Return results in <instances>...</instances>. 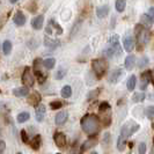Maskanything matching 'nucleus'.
Wrapping results in <instances>:
<instances>
[{
	"instance_id": "nucleus-1",
	"label": "nucleus",
	"mask_w": 154,
	"mask_h": 154,
	"mask_svg": "<svg viewBox=\"0 0 154 154\" xmlns=\"http://www.w3.org/2000/svg\"><path fill=\"white\" fill-rule=\"evenodd\" d=\"M81 128L84 132H86L87 134L89 136H94L97 130H99V126H100V122H99V118L97 116L95 115H86L82 117L81 119Z\"/></svg>"
},
{
	"instance_id": "nucleus-2",
	"label": "nucleus",
	"mask_w": 154,
	"mask_h": 154,
	"mask_svg": "<svg viewBox=\"0 0 154 154\" xmlns=\"http://www.w3.org/2000/svg\"><path fill=\"white\" fill-rule=\"evenodd\" d=\"M138 129H139L138 124H133L132 126H129L128 124L124 125L123 129H122V131H121V134H119L118 141H117V148H118L119 151H124L126 139L130 137V134H132L133 132H136Z\"/></svg>"
},
{
	"instance_id": "nucleus-3",
	"label": "nucleus",
	"mask_w": 154,
	"mask_h": 154,
	"mask_svg": "<svg viewBox=\"0 0 154 154\" xmlns=\"http://www.w3.org/2000/svg\"><path fill=\"white\" fill-rule=\"evenodd\" d=\"M92 67L96 74V77L101 78L104 73H106V69H107V62L103 60V59H94L92 63Z\"/></svg>"
},
{
	"instance_id": "nucleus-4",
	"label": "nucleus",
	"mask_w": 154,
	"mask_h": 154,
	"mask_svg": "<svg viewBox=\"0 0 154 154\" xmlns=\"http://www.w3.org/2000/svg\"><path fill=\"white\" fill-rule=\"evenodd\" d=\"M22 82L26 87H32L35 84V78L34 73L30 67H26L22 73Z\"/></svg>"
},
{
	"instance_id": "nucleus-5",
	"label": "nucleus",
	"mask_w": 154,
	"mask_h": 154,
	"mask_svg": "<svg viewBox=\"0 0 154 154\" xmlns=\"http://www.w3.org/2000/svg\"><path fill=\"white\" fill-rule=\"evenodd\" d=\"M41 65H42V60L41 59H35V62H34V71H35V74L37 75L38 81L42 84L46 79V74L43 73V71L41 69Z\"/></svg>"
},
{
	"instance_id": "nucleus-6",
	"label": "nucleus",
	"mask_w": 154,
	"mask_h": 154,
	"mask_svg": "<svg viewBox=\"0 0 154 154\" xmlns=\"http://www.w3.org/2000/svg\"><path fill=\"white\" fill-rule=\"evenodd\" d=\"M137 38L140 44H146L149 38V32L146 29L140 28V26L137 27Z\"/></svg>"
},
{
	"instance_id": "nucleus-7",
	"label": "nucleus",
	"mask_w": 154,
	"mask_h": 154,
	"mask_svg": "<svg viewBox=\"0 0 154 154\" xmlns=\"http://www.w3.org/2000/svg\"><path fill=\"white\" fill-rule=\"evenodd\" d=\"M54 140L59 148H64L66 145V136L63 132H56L54 136Z\"/></svg>"
},
{
	"instance_id": "nucleus-8",
	"label": "nucleus",
	"mask_w": 154,
	"mask_h": 154,
	"mask_svg": "<svg viewBox=\"0 0 154 154\" xmlns=\"http://www.w3.org/2000/svg\"><path fill=\"white\" fill-rule=\"evenodd\" d=\"M45 112H46L45 106H43V104L36 106V110H35L36 121H37V122H42V121L44 119V117H45Z\"/></svg>"
},
{
	"instance_id": "nucleus-9",
	"label": "nucleus",
	"mask_w": 154,
	"mask_h": 154,
	"mask_svg": "<svg viewBox=\"0 0 154 154\" xmlns=\"http://www.w3.org/2000/svg\"><path fill=\"white\" fill-rule=\"evenodd\" d=\"M43 23H44V16L37 15L36 17H34V19H32V21H31V26H32V28H34V29L39 30V29H42Z\"/></svg>"
},
{
	"instance_id": "nucleus-10",
	"label": "nucleus",
	"mask_w": 154,
	"mask_h": 154,
	"mask_svg": "<svg viewBox=\"0 0 154 154\" xmlns=\"http://www.w3.org/2000/svg\"><path fill=\"white\" fill-rule=\"evenodd\" d=\"M123 45H124V50H125L126 52H132L133 49H134V42H133V38L130 37V36L125 37V38H124V42H123Z\"/></svg>"
},
{
	"instance_id": "nucleus-11",
	"label": "nucleus",
	"mask_w": 154,
	"mask_h": 154,
	"mask_svg": "<svg viewBox=\"0 0 154 154\" xmlns=\"http://www.w3.org/2000/svg\"><path fill=\"white\" fill-rule=\"evenodd\" d=\"M67 121V112L66 111H59L54 117V123L57 125H63Z\"/></svg>"
},
{
	"instance_id": "nucleus-12",
	"label": "nucleus",
	"mask_w": 154,
	"mask_h": 154,
	"mask_svg": "<svg viewBox=\"0 0 154 154\" xmlns=\"http://www.w3.org/2000/svg\"><path fill=\"white\" fill-rule=\"evenodd\" d=\"M151 80V72H144L141 74V82H140V89L145 91L147 88V85Z\"/></svg>"
},
{
	"instance_id": "nucleus-13",
	"label": "nucleus",
	"mask_w": 154,
	"mask_h": 154,
	"mask_svg": "<svg viewBox=\"0 0 154 154\" xmlns=\"http://www.w3.org/2000/svg\"><path fill=\"white\" fill-rule=\"evenodd\" d=\"M28 102H29V104L34 106V107L38 106V103L41 102V95L36 92L32 93V94H30V95L28 96Z\"/></svg>"
},
{
	"instance_id": "nucleus-14",
	"label": "nucleus",
	"mask_w": 154,
	"mask_h": 154,
	"mask_svg": "<svg viewBox=\"0 0 154 154\" xmlns=\"http://www.w3.org/2000/svg\"><path fill=\"white\" fill-rule=\"evenodd\" d=\"M13 21H14V23H15L16 26H23L24 23H26V16H24V14H23L22 12H17L15 15H14V17H13Z\"/></svg>"
},
{
	"instance_id": "nucleus-15",
	"label": "nucleus",
	"mask_w": 154,
	"mask_h": 154,
	"mask_svg": "<svg viewBox=\"0 0 154 154\" xmlns=\"http://www.w3.org/2000/svg\"><path fill=\"white\" fill-rule=\"evenodd\" d=\"M153 20L154 19H152L148 14H143V15L140 16V22H141L143 26H145L146 28L152 27V24H153V22H154Z\"/></svg>"
},
{
	"instance_id": "nucleus-16",
	"label": "nucleus",
	"mask_w": 154,
	"mask_h": 154,
	"mask_svg": "<svg viewBox=\"0 0 154 154\" xmlns=\"http://www.w3.org/2000/svg\"><path fill=\"white\" fill-rule=\"evenodd\" d=\"M134 64H136V57L134 56H128L126 58H125V63H124V65H125V69H128V71H131L133 69V66H134Z\"/></svg>"
},
{
	"instance_id": "nucleus-17",
	"label": "nucleus",
	"mask_w": 154,
	"mask_h": 154,
	"mask_svg": "<svg viewBox=\"0 0 154 154\" xmlns=\"http://www.w3.org/2000/svg\"><path fill=\"white\" fill-rule=\"evenodd\" d=\"M13 94H14L15 96H20V97H22V96H28L29 89H28V87H19V88H15V89L13 91Z\"/></svg>"
},
{
	"instance_id": "nucleus-18",
	"label": "nucleus",
	"mask_w": 154,
	"mask_h": 154,
	"mask_svg": "<svg viewBox=\"0 0 154 154\" xmlns=\"http://www.w3.org/2000/svg\"><path fill=\"white\" fill-rule=\"evenodd\" d=\"M96 141H97V138H96V137H91V138H88L85 143H84L82 151H86V149H88V148L93 147L95 144H96Z\"/></svg>"
},
{
	"instance_id": "nucleus-19",
	"label": "nucleus",
	"mask_w": 154,
	"mask_h": 154,
	"mask_svg": "<svg viewBox=\"0 0 154 154\" xmlns=\"http://www.w3.org/2000/svg\"><path fill=\"white\" fill-rule=\"evenodd\" d=\"M58 41H56V39H51L49 38V37H45L44 38V45L46 48H50V49H54V48H57L58 46Z\"/></svg>"
},
{
	"instance_id": "nucleus-20",
	"label": "nucleus",
	"mask_w": 154,
	"mask_h": 154,
	"mask_svg": "<svg viewBox=\"0 0 154 154\" xmlns=\"http://www.w3.org/2000/svg\"><path fill=\"white\" fill-rule=\"evenodd\" d=\"M109 12V7L107 5H104V6H101L96 9V15L99 16V17H104V16L108 14Z\"/></svg>"
},
{
	"instance_id": "nucleus-21",
	"label": "nucleus",
	"mask_w": 154,
	"mask_h": 154,
	"mask_svg": "<svg viewBox=\"0 0 154 154\" xmlns=\"http://www.w3.org/2000/svg\"><path fill=\"white\" fill-rule=\"evenodd\" d=\"M115 7L117 12H124V9L126 7V1L125 0H116V4H115Z\"/></svg>"
},
{
	"instance_id": "nucleus-22",
	"label": "nucleus",
	"mask_w": 154,
	"mask_h": 154,
	"mask_svg": "<svg viewBox=\"0 0 154 154\" xmlns=\"http://www.w3.org/2000/svg\"><path fill=\"white\" fill-rule=\"evenodd\" d=\"M136 85H137V78H136V75H131L128 80V89L132 92L134 89Z\"/></svg>"
},
{
	"instance_id": "nucleus-23",
	"label": "nucleus",
	"mask_w": 154,
	"mask_h": 154,
	"mask_svg": "<svg viewBox=\"0 0 154 154\" xmlns=\"http://www.w3.org/2000/svg\"><path fill=\"white\" fill-rule=\"evenodd\" d=\"M54 64H56V60H54V58H48V59H45V60H43V62H42V65L48 69H54Z\"/></svg>"
},
{
	"instance_id": "nucleus-24",
	"label": "nucleus",
	"mask_w": 154,
	"mask_h": 154,
	"mask_svg": "<svg viewBox=\"0 0 154 154\" xmlns=\"http://www.w3.org/2000/svg\"><path fill=\"white\" fill-rule=\"evenodd\" d=\"M30 118V115H29V112H26V111H23L21 114H19L17 115V123H24V122H27L28 119Z\"/></svg>"
},
{
	"instance_id": "nucleus-25",
	"label": "nucleus",
	"mask_w": 154,
	"mask_h": 154,
	"mask_svg": "<svg viewBox=\"0 0 154 154\" xmlns=\"http://www.w3.org/2000/svg\"><path fill=\"white\" fill-rule=\"evenodd\" d=\"M60 94H62V96L64 99H69V96L72 95V88H71L69 86H64Z\"/></svg>"
},
{
	"instance_id": "nucleus-26",
	"label": "nucleus",
	"mask_w": 154,
	"mask_h": 154,
	"mask_svg": "<svg viewBox=\"0 0 154 154\" xmlns=\"http://www.w3.org/2000/svg\"><path fill=\"white\" fill-rule=\"evenodd\" d=\"M145 100V94L144 93H134L132 96V102H141Z\"/></svg>"
},
{
	"instance_id": "nucleus-27",
	"label": "nucleus",
	"mask_w": 154,
	"mask_h": 154,
	"mask_svg": "<svg viewBox=\"0 0 154 154\" xmlns=\"http://www.w3.org/2000/svg\"><path fill=\"white\" fill-rule=\"evenodd\" d=\"M12 50V42L11 41H5L2 43V51L5 54H8Z\"/></svg>"
},
{
	"instance_id": "nucleus-28",
	"label": "nucleus",
	"mask_w": 154,
	"mask_h": 154,
	"mask_svg": "<svg viewBox=\"0 0 154 154\" xmlns=\"http://www.w3.org/2000/svg\"><path fill=\"white\" fill-rule=\"evenodd\" d=\"M121 77H122V71H121V69H117V71H115V72L111 74V77H110V82H117Z\"/></svg>"
},
{
	"instance_id": "nucleus-29",
	"label": "nucleus",
	"mask_w": 154,
	"mask_h": 154,
	"mask_svg": "<svg viewBox=\"0 0 154 154\" xmlns=\"http://www.w3.org/2000/svg\"><path fill=\"white\" fill-rule=\"evenodd\" d=\"M39 146H41V137L37 134L35 138L31 140V147H32L34 149H38Z\"/></svg>"
},
{
	"instance_id": "nucleus-30",
	"label": "nucleus",
	"mask_w": 154,
	"mask_h": 154,
	"mask_svg": "<svg viewBox=\"0 0 154 154\" xmlns=\"http://www.w3.org/2000/svg\"><path fill=\"white\" fill-rule=\"evenodd\" d=\"M145 114H146V116L149 118V119H153L154 118V107L153 106L147 107L146 110H145Z\"/></svg>"
},
{
	"instance_id": "nucleus-31",
	"label": "nucleus",
	"mask_w": 154,
	"mask_h": 154,
	"mask_svg": "<svg viewBox=\"0 0 154 154\" xmlns=\"http://www.w3.org/2000/svg\"><path fill=\"white\" fill-rule=\"evenodd\" d=\"M110 106H109L107 102H102L100 104V111L101 112H104V111H109Z\"/></svg>"
},
{
	"instance_id": "nucleus-32",
	"label": "nucleus",
	"mask_w": 154,
	"mask_h": 154,
	"mask_svg": "<svg viewBox=\"0 0 154 154\" xmlns=\"http://www.w3.org/2000/svg\"><path fill=\"white\" fill-rule=\"evenodd\" d=\"M62 102H59V101H52L51 103H50V107L52 109H59L62 108Z\"/></svg>"
},
{
	"instance_id": "nucleus-33",
	"label": "nucleus",
	"mask_w": 154,
	"mask_h": 154,
	"mask_svg": "<svg viewBox=\"0 0 154 154\" xmlns=\"http://www.w3.org/2000/svg\"><path fill=\"white\" fill-rule=\"evenodd\" d=\"M65 73H66V71H65V69H58V72H57V75H56V78L60 80V79H63V78H64Z\"/></svg>"
},
{
	"instance_id": "nucleus-34",
	"label": "nucleus",
	"mask_w": 154,
	"mask_h": 154,
	"mask_svg": "<svg viewBox=\"0 0 154 154\" xmlns=\"http://www.w3.org/2000/svg\"><path fill=\"white\" fill-rule=\"evenodd\" d=\"M21 138H22V141L24 143V144H28V143H29V138H28L27 132L24 131V130L21 131Z\"/></svg>"
},
{
	"instance_id": "nucleus-35",
	"label": "nucleus",
	"mask_w": 154,
	"mask_h": 154,
	"mask_svg": "<svg viewBox=\"0 0 154 154\" xmlns=\"http://www.w3.org/2000/svg\"><path fill=\"white\" fill-rule=\"evenodd\" d=\"M146 153V144L145 143H141L139 145V154H145Z\"/></svg>"
},
{
	"instance_id": "nucleus-36",
	"label": "nucleus",
	"mask_w": 154,
	"mask_h": 154,
	"mask_svg": "<svg viewBox=\"0 0 154 154\" xmlns=\"http://www.w3.org/2000/svg\"><path fill=\"white\" fill-rule=\"evenodd\" d=\"M5 148H6L5 141H4V140H0V153H2V152L5 151Z\"/></svg>"
},
{
	"instance_id": "nucleus-37",
	"label": "nucleus",
	"mask_w": 154,
	"mask_h": 154,
	"mask_svg": "<svg viewBox=\"0 0 154 154\" xmlns=\"http://www.w3.org/2000/svg\"><path fill=\"white\" fill-rule=\"evenodd\" d=\"M148 15L151 16L152 19H154V7L149 8V11H148Z\"/></svg>"
},
{
	"instance_id": "nucleus-38",
	"label": "nucleus",
	"mask_w": 154,
	"mask_h": 154,
	"mask_svg": "<svg viewBox=\"0 0 154 154\" xmlns=\"http://www.w3.org/2000/svg\"><path fill=\"white\" fill-rule=\"evenodd\" d=\"M9 1H11V2H12V4H15L16 1H19V0H9Z\"/></svg>"
},
{
	"instance_id": "nucleus-39",
	"label": "nucleus",
	"mask_w": 154,
	"mask_h": 154,
	"mask_svg": "<svg viewBox=\"0 0 154 154\" xmlns=\"http://www.w3.org/2000/svg\"><path fill=\"white\" fill-rule=\"evenodd\" d=\"M91 154H99V153H97V152H92Z\"/></svg>"
},
{
	"instance_id": "nucleus-40",
	"label": "nucleus",
	"mask_w": 154,
	"mask_h": 154,
	"mask_svg": "<svg viewBox=\"0 0 154 154\" xmlns=\"http://www.w3.org/2000/svg\"><path fill=\"white\" fill-rule=\"evenodd\" d=\"M0 28H1V23H0Z\"/></svg>"
},
{
	"instance_id": "nucleus-41",
	"label": "nucleus",
	"mask_w": 154,
	"mask_h": 154,
	"mask_svg": "<svg viewBox=\"0 0 154 154\" xmlns=\"http://www.w3.org/2000/svg\"><path fill=\"white\" fill-rule=\"evenodd\" d=\"M152 154H154V153H152Z\"/></svg>"
},
{
	"instance_id": "nucleus-42",
	"label": "nucleus",
	"mask_w": 154,
	"mask_h": 154,
	"mask_svg": "<svg viewBox=\"0 0 154 154\" xmlns=\"http://www.w3.org/2000/svg\"><path fill=\"white\" fill-rule=\"evenodd\" d=\"M58 154H59V153H58Z\"/></svg>"
}]
</instances>
